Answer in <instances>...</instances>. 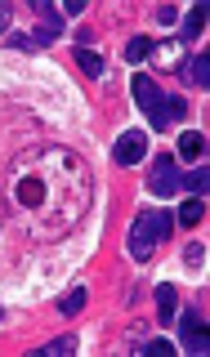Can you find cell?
Returning <instances> with one entry per match:
<instances>
[{
	"label": "cell",
	"instance_id": "7",
	"mask_svg": "<svg viewBox=\"0 0 210 357\" xmlns=\"http://www.w3.org/2000/svg\"><path fill=\"white\" fill-rule=\"evenodd\" d=\"M202 152H206V139H202L197 130H183V134H179V156H188V161H197Z\"/></svg>",
	"mask_w": 210,
	"mask_h": 357
},
{
	"label": "cell",
	"instance_id": "21",
	"mask_svg": "<svg viewBox=\"0 0 210 357\" xmlns=\"http://www.w3.org/2000/svg\"><path fill=\"white\" fill-rule=\"evenodd\" d=\"M0 321H5V312H0Z\"/></svg>",
	"mask_w": 210,
	"mask_h": 357
},
{
	"label": "cell",
	"instance_id": "18",
	"mask_svg": "<svg viewBox=\"0 0 210 357\" xmlns=\"http://www.w3.org/2000/svg\"><path fill=\"white\" fill-rule=\"evenodd\" d=\"M143 353H174V344L170 340H148V344H143Z\"/></svg>",
	"mask_w": 210,
	"mask_h": 357
},
{
	"label": "cell",
	"instance_id": "15",
	"mask_svg": "<svg viewBox=\"0 0 210 357\" xmlns=\"http://www.w3.org/2000/svg\"><path fill=\"white\" fill-rule=\"evenodd\" d=\"M206 178H210L206 170H188V174H179V183H183L193 197H202V192H206Z\"/></svg>",
	"mask_w": 210,
	"mask_h": 357
},
{
	"label": "cell",
	"instance_id": "2",
	"mask_svg": "<svg viewBox=\"0 0 210 357\" xmlns=\"http://www.w3.org/2000/svg\"><path fill=\"white\" fill-rule=\"evenodd\" d=\"M130 89H135V103L148 112V126L152 130H170V116H165V94L157 89V81L139 72L135 81H130Z\"/></svg>",
	"mask_w": 210,
	"mask_h": 357
},
{
	"label": "cell",
	"instance_id": "1",
	"mask_svg": "<svg viewBox=\"0 0 210 357\" xmlns=\"http://www.w3.org/2000/svg\"><path fill=\"white\" fill-rule=\"evenodd\" d=\"M174 232V215H165V210H143L135 219V228H130V255L135 259H152V250Z\"/></svg>",
	"mask_w": 210,
	"mask_h": 357
},
{
	"label": "cell",
	"instance_id": "6",
	"mask_svg": "<svg viewBox=\"0 0 210 357\" xmlns=\"http://www.w3.org/2000/svg\"><path fill=\"white\" fill-rule=\"evenodd\" d=\"M174 308H179V299H174V286L161 282V286H157V321H161V326H174Z\"/></svg>",
	"mask_w": 210,
	"mask_h": 357
},
{
	"label": "cell",
	"instance_id": "13",
	"mask_svg": "<svg viewBox=\"0 0 210 357\" xmlns=\"http://www.w3.org/2000/svg\"><path fill=\"white\" fill-rule=\"evenodd\" d=\"M40 197H45V188H40L36 178H23V183H18V201H23V206H36Z\"/></svg>",
	"mask_w": 210,
	"mask_h": 357
},
{
	"label": "cell",
	"instance_id": "8",
	"mask_svg": "<svg viewBox=\"0 0 210 357\" xmlns=\"http://www.w3.org/2000/svg\"><path fill=\"white\" fill-rule=\"evenodd\" d=\"M202 27H206V9L193 5V9H188V18H183V36L179 40H197V36H202Z\"/></svg>",
	"mask_w": 210,
	"mask_h": 357
},
{
	"label": "cell",
	"instance_id": "10",
	"mask_svg": "<svg viewBox=\"0 0 210 357\" xmlns=\"http://www.w3.org/2000/svg\"><path fill=\"white\" fill-rule=\"evenodd\" d=\"M202 215H206L202 197H193V201H183V206H179V215H174V219H179L183 228H197V223H202Z\"/></svg>",
	"mask_w": 210,
	"mask_h": 357
},
{
	"label": "cell",
	"instance_id": "5",
	"mask_svg": "<svg viewBox=\"0 0 210 357\" xmlns=\"http://www.w3.org/2000/svg\"><path fill=\"white\" fill-rule=\"evenodd\" d=\"M143 152H148V143H143L139 130H126V134L117 139V165H139Z\"/></svg>",
	"mask_w": 210,
	"mask_h": 357
},
{
	"label": "cell",
	"instance_id": "19",
	"mask_svg": "<svg viewBox=\"0 0 210 357\" xmlns=\"http://www.w3.org/2000/svg\"><path fill=\"white\" fill-rule=\"evenodd\" d=\"M174 18H179V9H174V5H161L157 9V22H174Z\"/></svg>",
	"mask_w": 210,
	"mask_h": 357
},
{
	"label": "cell",
	"instance_id": "12",
	"mask_svg": "<svg viewBox=\"0 0 210 357\" xmlns=\"http://www.w3.org/2000/svg\"><path fill=\"white\" fill-rule=\"evenodd\" d=\"M188 81H193V85H210V59H206V54H197V59L188 63Z\"/></svg>",
	"mask_w": 210,
	"mask_h": 357
},
{
	"label": "cell",
	"instance_id": "16",
	"mask_svg": "<svg viewBox=\"0 0 210 357\" xmlns=\"http://www.w3.org/2000/svg\"><path fill=\"white\" fill-rule=\"evenodd\" d=\"M81 308H85V290H72V295L59 299V312H68V317H72V312H81Z\"/></svg>",
	"mask_w": 210,
	"mask_h": 357
},
{
	"label": "cell",
	"instance_id": "9",
	"mask_svg": "<svg viewBox=\"0 0 210 357\" xmlns=\"http://www.w3.org/2000/svg\"><path fill=\"white\" fill-rule=\"evenodd\" d=\"M76 63H81V72H85V76H94V81L103 76V59H98L94 50H85V45H76Z\"/></svg>",
	"mask_w": 210,
	"mask_h": 357
},
{
	"label": "cell",
	"instance_id": "14",
	"mask_svg": "<svg viewBox=\"0 0 210 357\" xmlns=\"http://www.w3.org/2000/svg\"><path fill=\"white\" fill-rule=\"evenodd\" d=\"M148 54H152V40H148V36H135V40L126 45V59H130V63H143Z\"/></svg>",
	"mask_w": 210,
	"mask_h": 357
},
{
	"label": "cell",
	"instance_id": "3",
	"mask_svg": "<svg viewBox=\"0 0 210 357\" xmlns=\"http://www.w3.org/2000/svg\"><path fill=\"white\" fill-rule=\"evenodd\" d=\"M152 192L157 197L179 192V165H174V156H157V161H152Z\"/></svg>",
	"mask_w": 210,
	"mask_h": 357
},
{
	"label": "cell",
	"instance_id": "20",
	"mask_svg": "<svg viewBox=\"0 0 210 357\" xmlns=\"http://www.w3.org/2000/svg\"><path fill=\"white\" fill-rule=\"evenodd\" d=\"M5 22H9V5H0V31H5Z\"/></svg>",
	"mask_w": 210,
	"mask_h": 357
},
{
	"label": "cell",
	"instance_id": "17",
	"mask_svg": "<svg viewBox=\"0 0 210 357\" xmlns=\"http://www.w3.org/2000/svg\"><path fill=\"white\" fill-rule=\"evenodd\" d=\"M72 349H76V340H72V335H63V340H50L45 349H40V357H59V353H72Z\"/></svg>",
	"mask_w": 210,
	"mask_h": 357
},
{
	"label": "cell",
	"instance_id": "4",
	"mask_svg": "<svg viewBox=\"0 0 210 357\" xmlns=\"http://www.w3.org/2000/svg\"><path fill=\"white\" fill-rule=\"evenodd\" d=\"M174 326H179V344L188 353H206V326H202V317L197 312H174Z\"/></svg>",
	"mask_w": 210,
	"mask_h": 357
},
{
	"label": "cell",
	"instance_id": "11",
	"mask_svg": "<svg viewBox=\"0 0 210 357\" xmlns=\"http://www.w3.org/2000/svg\"><path fill=\"white\" fill-rule=\"evenodd\" d=\"M36 14L45 18V31H54V36L63 31V9H54V5H45V0H36Z\"/></svg>",
	"mask_w": 210,
	"mask_h": 357
}]
</instances>
